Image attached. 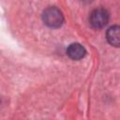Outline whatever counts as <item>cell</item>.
Here are the masks:
<instances>
[{"instance_id":"1","label":"cell","mask_w":120,"mask_h":120,"mask_svg":"<svg viewBox=\"0 0 120 120\" xmlns=\"http://www.w3.org/2000/svg\"><path fill=\"white\" fill-rule=\"evenodd\" d=\"M44 23L51 28H58L64 22L63 13L56 7H49L42 13Z\"/></svg>"},{"instance_id":"4","label":"cell","mask_w":120,"mask_h":120,"mask_svg":"<svg viewBox=\"0 0 120 120\" xmlns=\"http://www.w3.org/2000/svg\"><path fill=\"white\" fill-rule=\"evenodd\" d=\"M106 38L111 45L120 47V26L113 25L110 27L106 32Z\"/></svg>"},{"instance_id":"3","label":"cell","mask_w":120,"mask_h":120,"mask_svg":"<svg viewBox=\"0 0 120 120\" xmlns=\"http://www.w3.org/2000/svg\"><path fill=\"white\" fill-rule=\"evenodd\" d=\"M67 54L73 60H80L86 54V51L80 43H72L67 49Z\"/></svg>"},{"instance_id":"2","label":"cell","mask_w":120,"mask_h":120,"mask_svg":"<svg viewBox=\"0 0 120 120\" xmlns=\"http://www.w3.org/2000/svg\"><path fill=\"white\" fill-rule=\"evenodd\" d=\"M109 21V12L105 8H96L94 9L89 16V22L92 27L99 29L104 27Z\"/></svg>"}]
</instances>
